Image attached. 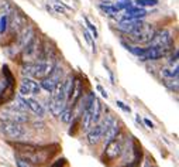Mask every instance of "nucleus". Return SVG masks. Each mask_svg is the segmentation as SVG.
Here are the masks:
<instances>
[{"mask_svg":"<svg viewBox=\"0 0 179 167\" xmlns=\"http://www.w3.org/2000/svg\"><path fill=\"white\" fill-rule=\"evenodd\" d=\"M154 33H155L154 26L143 21V24L138 26L134 31H131L130 34L126 36H127L128 43L133 44V45H144V44H148L151 41Z\"/></svg>","mask_w":179,"mask_h":167,"instance_id":"f257e3e1","label":"nucleus"},{"mask_svg":"<svg viewBox=\"0 0 179 167\" xmlns=\"http://www.w3.org/2000/svg\"><path fill=\"white\" fill-rule=\"evenodd\" d=\"M57 146H44V147H37L34 152L31 153H24V155H18L28 160L34 166H43V164L48 163L54 155L57 153Z\"/></svg>","mask_w":179,"mask_h":167,"instance_id":"f03ea898","label":"nucleus"},{"mask_svg":"<svg viewBox=\"0 0 179 167\" xmlns=\"http://www.w3.org/2000/svg\"><path fill=\"white\" fill-rule=\"evenodd\" d=\"M41 45L43 43L39 41L38 36H35L31 43L20 51V60L23 64H34L37 61H41Z\"/></svg>","mask_w":179,"mask_h":167,"instance_id":"7ed1b4c3","label":"nucleus"},{"mask_svg":"<svg viewBox=\"0 0 179 167\" xmlns=\"http://www.w3.org/2000/svg\"><path fill=\"white\" fill-rule=\"evenodd\" d=\"M0 133L10 140H21L27 135V130H25V127L21 123L3 122L2 126H0Z\"/></svg>","mask_w":179,"mask_h":167,"instance_id":"20e7f679","label":"nucleus"},{"mask_svg":"<svg viewBox=\"0 0 179 167\" xmlns=\"http://www.w3.org/2000/svg\"><path fill=\"white\" fill-rule=\"evenodd\" d=\"M35 36L37 34H35V30H34V27H31V26H24L21 30L18 31L17 37H16V43H14L13 50H14L16 53H20V51H21L24 47H27L28 44L31 43V40H33Z\"/></svg>","mask_w":179,"mask_h":167,"instance_id":"39448f33","label":"nucleus"},{"mask_svg":"<svg viewBox=\"0 0 179 167\" xmlns=\"http://www.w3.org/2000/svg\"><path fill=\"white\" fill-rule=\"evenodd\" d=\"M123 142L122 136H117L114 140L109 142L104 146V163H109V161L117 160L123 152Z\"/></svg>","mask_w":179,"mask_h":167,"instance_id":"423d86ee","label":"nucleus"},{"mask_svg":"<svg viewBox=\"0 0 179 167\" xmlns=\"http://www.w3.org/2000/svg\"><path fill=\"white\" fill-rule=\"evenodd\" d=\"M0 119L3 122H16V123H27L30 121L25 112L17 111V109L11 108V106H7V108L2 109L0 111Z\"/></svg>","mask_w":179,"mask_h":167,"instance_id":"0eeeda50","label":"nucleus"},{"mask_svg":"<svg viewBox=\"0 0 179 167\" xmlns=\"http://www.w3.org/2000/svg\"><path fill=\"white\" fill-rule=\"evenodd\" d=\"M62 79H64V69L57 65V67L52 69L51 74L47 75V77L43 78V79H39L41 81L39 85H41V89H45L47 92H51V91L57 87V84L61 82Z\"/></svg>","mask_w":179,"mask_h":167,"instance_id":"6e6552de","label":"nucleus"},{"mask_svg":"<svg viewBox=\"0 0 179 167\" xmlns=\"http://www.w3.org/2000/svg\"><path fill=\"white\" fill-rule=\"evenodd\" d=\"M172 50V45H155V47H147L145 53L138 58L141 61H157V60L167 57L169 51Z\"/></svg>","mask_w":179,"mask_h":167,"instance_id":"1a4fd4ad","label":"nucleus"},{"mask_svg":"<svg viewBox=\"0 0 179 167\" xmlns=\"http://www.w3.org/2000/svg\"><path fill=\"white\" fill-rule=\"evenodd\" d=\"M41 92V85L37 82V79L31 77H24L20 82L18 87V95L21 96H30V95H37Z\"/></svg>","mask_w":179,"mask_h":167,"instance_id":"9d476101","label":"nucleus"},{"mask_svg":"<svg viewBox=\"0 0 179 167\" xmlns=\"http://www.w3.org/2000/svg\"><path fill=\"white\" fill-rule=\"evenodd\" d=\"M82 95H83V81L80 77L76 75V77H73L72 89H71L69 98H68V101H67V106L73 108V106L82 99Z\"/></svg>","mask_w":179,"mask_h":167,"instance_id":"9b49d317","label":"nucleus"},{"mask_svg":"<svg viewBox=\"0 0 179 167\" xmlns=\"http://www.w3.org/2000/svg\"><path fill=\"white\" fill-rule=\"evenodd\" d=\"M155 45H172V33L168 28H161L155 31L151 41L148 43V47Z\"/></svg>","mask_w":179,"mask_h":167,"instance_id":"f8f14e48","label":"nucleus"},{"mask_svg":"<svg viewBox=\"0 0 179 167\" xmlns=\"http://www.w3.org/2000/svg\"><path fill=\"white\" fill-rule=\"evenodd\" d=\"M14 98V84L7 82L6 78H0V105L7 103Z\"/></svg>","mask_w":179,"mask_h":167,"instance_id":"ddd939ff","label":"nucleus"},{"mask_svg":"<svg viewBox=\"0 0 179 167\" xmlns=\"http://www.w3.org/2000/svg\"><path fill=\"white\" fill-rule=\"evenodd\" d=\"M86 132H88V133H86V139H88V143L90 146H96L97 143L103 139V135H104L103 126H102L100 122H97L93 127L90 126Z\"/></svg>","mask_w":179,"mask_h":167,"instance_id":"4468645a","label":"nucleus"},{"mask_svg":"<svg viewBox=\"0 0 179 167\" xmlns=\"http://www.w3.org/2000/svg\"><path fill=\"white\" fill-rule=\"evenodd\" d=\"M147 16V10L144 7H138V6H130L126 9V13L123 16L124 20H141Z\"/></svg>","mask_w":179,"mask_h":167,"instance_id":"2eb2a0df","label":"nucleus"},{"mask_svg":"<svg viewBox=\"0 0 179 167\" xmlns=\"http://www.w3.org/2000/svg\"><path fill=\"white\" fill-rule=\"evenodd\" d=\"M118 135H120V123H118V121L113 119V122L109 125V127L106 129V132H104V135H103V139H102V140H104V146L109 142L114 140Z\"/></svg>","mask_w":179,"mask_h":167,"instance_id":"dca6fc26","label":"nucleus"},{"mask_svg":"<svg viewBox=\"0 0 179 167\" xmlns=\"http://www.w3.org/2000/svg\"><path fill=\"white\" fill-rule=\"evenodd\" d=\"M143 24V19L141 20H124L123 19L122 21L117 24V30L123 34H130L131 31H134L138 26Z\"/></svg>","mask_w":179,"mask_h":167,"instance_id":"f3484780","label":"nucleus"},{"mask_svg":"<svg viewBox=\"0 0 179 167\" xmlns=\"http://www.w3.org/2000/svg\"><path fill=\"white\" fill-rule=\"evenodd\" d=\"M65 108H67V101H59V99H54V98L49 99L48 109L52 116H59Z\"/></svg>","mask_w":179,"mask_h":167,"instance_id":"a211bd4d","label":"nucleus"},{"mask_svg":"<svg viewBox=\"0 0 179 167\" xmlns=\"http://www.w3.org/2000/svg\"><path fill=\"white\" fill-rule=\"evenodd\" d=\"M24 99H25V105H27V108L30 109L31 112H34L38 118H43L44 113H45L44 106L41 105L38 101H35V99H33V98H24Z\"/></svg>","mask_w":179,"mask_h":167,"instance_id":"6ab92c4d","label":"nucleus"},{"mask_svg":"<svg viewBox=\"0 0 179 167\" xmlns=\"http://www.w3.org/2000/svg\"><path fill=\"white\" fill-rule=\"evenodd\" d=\"M122 44L126 47V50L127 51H130L133 55H135V57H141L144 53H145V50L147 48H144V47H138V45H133V44H130V43H124V41H122Z\"/></svg>","mask_w":179,"mask_h":167,"instance_id":"aec40b11","label":"nucleus"},{"mask_svg":"<svg viewBox=\"0 0 179 167\" xmlns=\"http://www.w3.org/2000/svg\"><path fill=\"white\" fill-rule=\"evenodd\" d=\"M14 102H13V105H11V108H14V109H17V111H21V112H25L27 111V105H25V99H24V96H21V95H17L16 96L14 95Z\"/></svg>","mask_w":179,"mask_h":167,"instance_id":"412c9836","label":"nucleus"},{"mask_svg":"<svg viewBox=\"0 0 179 167\" xmlns=\"http://www.w3.org/2000/svg\"><path fill=\"white\" fill-rule=\"evenodd\" d=\"M59 118H61V121L64 122V123H71V122H72V119H73V108L67 106V108L61 112Z\"/></svg>","mask_w":179,"mask_h":167,"instance_id":"4be33fe9","label":"nucleus"},{"mask_svg":"<svg viewBox=\"0 0 179 167\" xmlns=\"http://www.w3.org/2000/svg\"><path fill=\"white\" fill-rule=\"evenodd\" d=\"M161 74H162V77H164V78H169V79L178 78V74H179L178 65H175V68H164L161 71Z\"/></svg>","mask_w":179,"mask_h":167,"instance_id":"5701e85b","label":"nucleus"},{"mask_svg":"<svg viewBox=\"0 0 179 167\" xmlns=\"http://www.w3.org/2000/svg\"><path fill=\"white\" fill-rule=\"evenodd\" d=\"M133 3L138 7H154L158 4V0H135Z\"/></svg>","mask_w":179,"mask_h":167,"instance_id":"b1692460","label":"nucleus"},{"mask_svg":"<svg viewBox=\"0 0 179 167\" xmlns=\"http://www.w3.org/2000/svg\"><path fill=\"white\" fill-rule=\"evenodd\" d=\"M7 26H9V14L4 13V16L0 17V34H4V33H6Z\"/></svg>","mask_w":179,"mask_h":167,"instance_id":"393cba45","label":"nucleus"},{"mask_svg":"<svg viewBox=\"0 0 179 167\" xmlns=\"http://www.w3.org/2000/svg\"><path fill=\"white\" fill-rule=\"evenodd\" d=\"M83 20H85L86 26H88V31H90V33H92V36H93V38H97V37H99V33H97V28H96V26H94L93 23H92L90 20L88 19V17H83Z\"/></svg>","mask_w":179,"mask_h":167,"instance_id":"a878e982","label":"nucleus"},{"mask_svg":"<svg viewBox=\"0 0 179 167\" xmlns=\"http://www.w3.org/2000/svg\"><path fill=\"white\" fill-rule=\"evenodd\" d=\"M16 160H17V167H35L34 164H31L28 160H25L24 157H21V156H18L16 157Z\"/></svg>","mask_w":179,"mask_h":167,"instance_id":"bb28decb","label":"nucleus"},{"mask_svg":"<svg viewBox=\"0 0 179 167\" xmlns=\"http://www.w3.org/2000/svg\"><path fill=\"white\" fill-rule=\"evenodd\" d=\"M83 36H85V40L88 41L89 45H92V53H96V45H94V41H93V37L90 36V33H89L88 30L83 31Z\"/></svg>","mask_w":179,"mask_h":167,"instance_id":"cd10ccee","label":"nucleus"},{"mask_svg":"<svg viewBox=\"0 0 179 167\" xmlns=\"http://www.w3.org/2000/svg\"><path fill=\"white\" fill-rule=\"evenodd\" d=\"M116 105H117L120 109H123L124 112H127V113H130V112H131V108H130V106L126 105V103H124V102H122V101H118V99L116 101Z\"/></svg>","mask_w":179,"mask_h":167,"instance_id":"c85d7f7f","label":"nucleus"},{"mask_svg":"<svg viewBox=\"0 0 179 167\" xmlns=\"http://www.w3.org/2000/svg\"><path fill=\"white\" fill-rule=\"evenodd\" d=\"M65 166V159H61V160H57L52 166H49V167H64Z\"/></svg>","mask_w":179,"mask_h":167,"instance_id":"c756f323","label":"nucleus"},{"mask_svg":"<svg viewBox=\"0 0 179 167\" xmlns=\"http://www.w3.org/2000/svg\"><path fill=\"white\" fill-rule=\"evenodd\" d=\"M97 91H99V92H100V93H102V96H103V98H106V99H107V98H109V93H107V92H106V91H104V89H103V88H102V87H100V85H97Z\"/></svg>","mask_w":179,"mask_h":167,"instance_id":"7c9ffc66","label":"nucleus"},{"mask_svg":"<svg viewBox=\"0 0 179 167\" xmlns=\"http://www.w3.org/2000/svg\"><path fill=\"white\" fill-rule=\"evenodd\" d=\"M144 123H145V126H148L149 129H154V123H152V122L149 121L148 118H145V119H144Z\"/></svg>","mask_w":179,"mask_h":167,"instance_id":"2f4dec72","label":"nucleus"},{"mask_svg":"<svg viewBox=\"0 0 179 167\" xmlns=\"http://www.w3.org/2000/svg\"><path fill=\"white\" fill-rule=\"evenodd\" d=\"M55 12H58V13H61V14H64V13H65V10L62 9V7L59 6V4H57V6H55Z\"/></svg>","mask_w":179,"mask_h":167,"instance_id":"473e14b6","label":"nucleus"},{"mask_svg":"<svg viewBox=\"0 0 179 167\" xmlns=\"http://www.w3.org/2000/svg\"><path fill=\"white\" fill-rule=\"evenodd\" d=\"M114 0H100V4H113Z\"/></svg>","mask_w":179,"mask_h":167,"instance_id":"72a5a7b5","label":"nucleus"},{"mask_svg":"<svg viewBox=\"0 0 179 167\" xmlns=\"http://www.w3.org/2000/svg\"><path fill=\"white\" fill-rule=\"evenodd\" d=\"M114 2H128V0H114Z\"/></svg>","mask_w":179,"mask_h":167,"instance_id":"f704fd0d","label":"nucleus"},{"mask_svg":"<svg viewBox=\"0 0 179 167\" xmlns=\"http://www.w3.org/2000/svg\"><path fill=\"white\" fill-rule=\"evenodd\" d=\"M124 167H131V166H128V164H127V166H124Z\"/></svg>","mask_w":179,"mask_h":167,"instance_id":"c9c22d12","label":"nucleus"}]
</instances>
